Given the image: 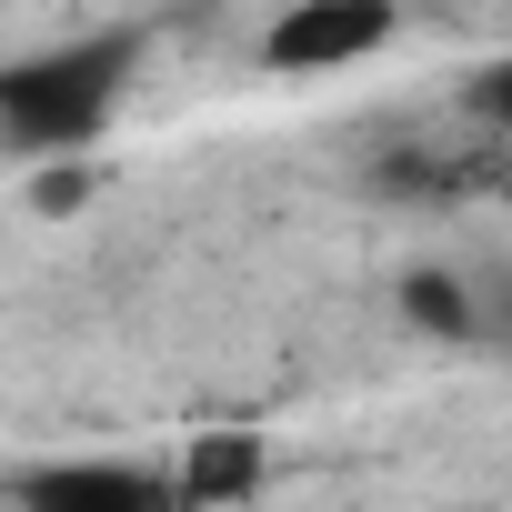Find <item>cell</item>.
Instances as JSON below:
<instances>
[{"label": "cell", "instance_id": "4", "mask_svg": "<svg viewBox=\"0 0 512 512\" xmlns=\"http://www.w3.org/2000/svg\"><path fill=\"white\" fill-rule=\"evenodd\" d=\"M251 482H262V442H251V432H201V442H191V462L171 472L181 512H191V502H241Z\"/></svg>", "mask_w": 512, "mask_h": 512}, {"label": "cell", "instance_id": "3", "mask_svg": "<svg viewBox=\"0 0 512 512\" xmlns=\"http://www.w3.org/2000/svg\"><path fill=\"white\" fill-rule=\"evenodd\" d=\"M21 512H181V492L141 462H41L21 482Z\"/></svg>", "mask_w": 512, "mask_h": 512}, {"label": "cell", "instance_id": "5", "mask_svg": "<svg viewBox=\"0 0 512 512\" xmlns=\"http://www.w3.org/2000/svg\"><path fill=\"white\" fill-rule=\"evenodd\" d=\"M412 312H422L432 332H472V292L442 282V272H412Z\"/></svg>", "mask_w": 512, "mask_h": 512}, {"label": "cell", "instance_id": "2", "mask_svg": "<svg viewBox=\"0 0 512 512\" xmlns=\"http://www.w3.org/2000/svg\"><path fill=\"white\" fill-rule=\"evenodd\" d=\"M392 31H402V0H292V11L262 31V61L282 81H322V71L372 61Z\"/></svg>", "mask_w": 512, "mask_h": 512}, {"label": "cell", "instance_id": "1", "mask_svg": "<svg viewBox=\"0 0 512 512\" xmlns=\"http://www.w3.org/2000/svg\"><path fill=\"white\" fill-rule=\"evenodd\" d=\"M121 81H131V41L101 31V41H61V51H31V61H0V151H81L101 141V121L121 111Z\"/></svg>", "mask_w": 512, "mask_h": 512}, {"label": "cell", "instance_id": "6", "mask_svg": "<svg viewBox=\"0 0 512 512\" xmlns=\"http://www.w3.org/2000/svg\"><path fill=\"white\" fill-rule=\"evenodd\" d=\"M462 101H472V121H482V131H502V141H512V61L472 71V91H462Z\"/></svg>", "mask_w": 512, "mask_h": 512}]
</instances>
